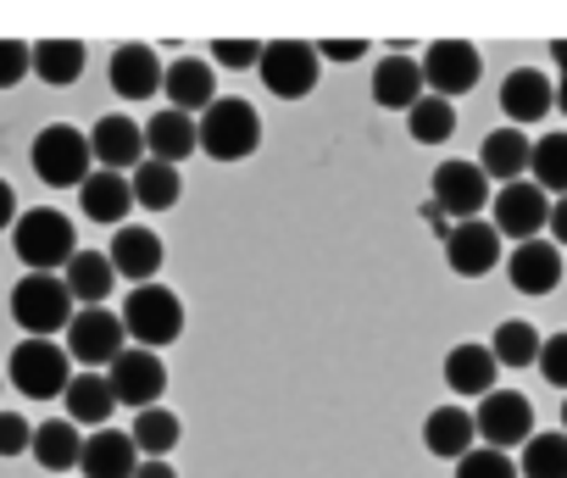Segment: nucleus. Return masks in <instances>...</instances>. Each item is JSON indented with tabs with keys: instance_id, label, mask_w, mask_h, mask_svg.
I'll return each mask as SVG.
<instances>
[{
	"instance_id": "1",
	"label": "nucleus",
	"mask_w": 567,
	"mask_h": 478,
	"mask_svg": "<svg viewBox=\"0 0 567 478\" xmlns=\"http://www.w3.org/2000/svg\"><path fill=\"white\" fill-rule=\"evenodd\" d=\"M12 251L29 273H56L79 257V233H73V217L56 211V206H29L18 211L12 222Z\"/></svg>"
},
{
	"instance_id": "2",
	"label": "nucleus",
	"mask_w": 567,
	"mask_h": 478,
	"mask_svg": "<svg viewBox=\"0 0 567 478\" xmlns=\"http://www.w3.org/2000/svg\"><path fill=\"white\" fill-rule=\"evenodd\" d=\"M195 134H200V150L212 162H245L256 145H261V117L250 101L228 95V101H212L200 117H195Z\"/></svg>"
},
{
	"instance_id": "3",
	"label": "nucleus",
	"mask_w": 567,
	"mask_h": 478,
	"mask_svg": "<svg viewBox=\"0 0 567 478\" xmlns=\"http://www.w3.org/2000/svg\"><path fill=\"white\" fill-rule=\"evenodd\" d=\"M29 156H34L40 184H51V189H84V178L95 173L90 134H79L73 123H51V128H40Z\"/></svg>"
},
{
	"instance_id": "4",
	"label": "nucleus",
	"mask_w": 567,
	"mask_h": 478,
	"mask_svg": "<svg viewBox=\"0 0 567 478\" xmlns=\"http://www.w3.org/2000/svg\"><path fill=\"white\" fill-rule=\"evenodd\" d=\"M123 334L140 351H162L184 334V301L167 284H134L123 301Z\"/></svg>"
},
{
	"instance_id": "5",
	"label": "nucleus",
	"mask_w": 567,
	"mask_h": 478,
	"mask_svg": "<svg viewBox=\"0 0 567 478\" xmlns=\"http://www.w3.org/2000/svg\"><path fill=\"white\" fill-rule=\"evenodd\" d=\"M7 373H12V389H23L29 401H56L73 384V356L56 340H18Z\"/></svg>"
},
{
	"instance_id": "6",
	"label": "nucleus",
	"mask_w": 567,
	"mask_h": 478,
	"mask_svg": "<svg viewBox=\"0 0 567 478\" xmlns=\"http://www.w3.org/2000/svg\"><path fill=\"white\" fill-rule=\"evenodd\" d=\"M12 318L18 329H29V340H56V329L73 323V295L56 273H29L12 290Z\"/></svg>"
},
{
	"instance_id": "7",
	"label": "nucleus",
	"mask_w": 567,
	"mask_h": 478,
	"mask_svg": "<svg viewBox=\"0 0 567 478\" xmlns=\"http://www.w3.org/2000/svg\"><path fill=\"white\" fill-rule=\"evenodd\" d=\"M256 73H261V84H267L278 101H301V95L318 90L323 62H318V45H307V40H267Z\"/></svg>"
},
{
	"instance_id": "8",
	"label": "nucleus",
	"mask_w": 567,
	"mask_h": 478,
	"mask_svg": "<svg viewBox=\"0 0 567 478\" xmlns=\"http://www.w3.org/2000/svg\"><path fill=\"white\" fill-rule=\"evenodd\" d=\"M429 206L445 217V222H473L489 200V178L478 162H440L434 167V184H429Z\"/></svg>"
},
{
	"instance_id": "9",
	"label": "nucleus",
	"mask_w": 567,
	"mask_h": 478,
	"mask_svg": "<svg viewBox=\"0 0 567 478\" xmlns=\"http://www.w3.org/2000/svg\"><path fill=\"white\" fill-rule=\"evenodd\" d=\"M123 318L106 312V306H79L73 323H68V356L79 367H112L128 345H123Z\"/></svg>"
},
{
	"instance_id": "10",
	"label": "nucleus",
	"mask_w": 567,
	"mask_h": 478,
	"mask_svg": "<svg viewBox=\"0 0 567 478\" xmlns=\"http://www.w3.org/2000/svg\"><path fill=\"white\" fill-rule=\"evenodd\" d=\"M473 428L489 450H512V445H528L534 439V406L523 389H489L473 412Z\"/></svg>"
},
{
	"instance_id": "11",
	"label": "nucleus",
	"mask_w": 567,
	"mask_h": 478,
	"mask_svg": "<svg viewBox=\"0 0 567 478\" xmlns=\"http://www.w3.org/2000/svg\"><path fill=\"white\" fill-rule=\"evenodd\" d=\"M489 206H495V233L501 239H539V228L550 222V195L534 184V178H517V184H501L495 195H489Z\"/></svg>"
},
{
	"instance_id": "12",
	"label": "nucleus",
	"mask_w": 567,
	"mask_h": 478,
	"mask_svg": "<svg viewBox=\"0 0 567 478\" xmlns=\"http://www.w3.org/2000/svg\"><path fill=\"white\" fill-rule=\"evenodd\" d=\"M417 67H423V84H429L440 101L467 95V90L478 84V73H484V62H478V51H473L467 40H434Z\"/></svg>"
},
{
	"instance_id": "13",
	"label": "nucleus",
	"mask_w": 567,
	"mask_h": 478,
	"mask_svg": "<svg viewBox=\"0 0 567 478\" xmlns=\"http://www.w3.org/2000/svg\"><path fill=\"white\" fill-rule=\"evenodd\" d=\"M106 384H112L117 406L145 412V406H156V401H162V389H167V367H162V356H156V351L128 345V351L106 367Z\"/></svg>"
},
{
	"instance_id": "14",
	"label": "nucleus",
	"mask_w": 567,
	"mask_h": 478,
	"mask_svg": "<svg viewBox=\"0 0 567 478\" xmlns=\"http://www.w3.org/2000/svg\"><path fill=\"white\" fill-rule=\"evenodd\" d=\"M445 262H451L456 279H484V273H495V268H501V233H495V222H484V217L451 222V233H445Z\"/></svg>"
},
{
	"instance_id": "15",
	"label": "nucleus",
	"mask_w": 567,
	"mask_h": 478,
	"mask_svg": "<svg viewBox=\"0 0 567 478\" xmlns=\"http://www.w3.org/2000/svg\"><path fill=\"white\" fill-rule=\"evenodd\" d=\"M90 150H95V162H101L106 173H134V167L145 162V128H140L134 117L112 112V117H101V123L90 128Z\"/></svg>"
},
{
	"instance_id": "16",
	"label": "nucleus",
	"mask_w": 567,
	"mask_h": 478,
	"mask_svg": "<svg viewBox=\"0 0 567 478\" xmlns=\"http://www.w3.org/2000/svg\"><path fill=\"white\" fill-rule=\"evenodd\" d=\"M506 279L517 295H550L561 284V251L550 239H523V246L506 257Z\"/></svg>"
},
{
	"instance_id": "17",
	"label": "nucleus",
	"mask_w": 567,
	"mask_h": 478,
	"mask_svg": "<svg viewBox=\"0 0 567 478\" xmlns=\"http://www.w3.org/2000/svg\"><path fill=\"white\" fill-rule=\"evenodd\" d=\"M550 106H556V84H550L539 67H517V73H506V79H501V112H506V123H512V128L539 123Z\"/></svg>"
},
{
	"instance_id": "18",
	"label": "nucleus",
	"mask_w": 567,
	"mask_h": 478,
	"mask_svg": "<svg viewBox=\"0 0 567 478\" xmlns=\"http://www.w3.org/2000/svg\"><path fill=\"white\" fill-rule=\"evenodd\" d=\"M79 472H84V478H134V472H140V445H134V434H123V428H95V434L84 439Z\"/></svg>"
},
{
	"instance_id": "19",
	"label": "nucleus",
	"mask_w": 567,
	"mask_h": 478,
	"mask_svg": "<svg viewBox=\"0 0 567 478\" xmlns=\"http://www.w3.org/2000/svg\"><path fill=\"white\" fill-rule=\"evenodd\" d=\"M106 257H112V273H117V279H128V284H151V279L162 273V239H156L151 228L123 222Z\"/></svg>"
},
{
	"instance_id": "20",
	"label": "nucleus",
	"mask_w": 567,
	"mask_h": 478,
	"mask_svg": "<svg viewBox=\"0 0 567 478\" xmlns=\"http://www.w3.org/2000/svg\"><path fill=\"white\" fill-rule=\"evenodd\" d=\"M195 150H200V134H195V117H189V112L162 106V112L145 123V156H151V162L178 167V162H184V156H195Z\"/></svg>"
},
{
	"instance_id": "21",
	"label": "nucleus",
	"mask_w": 567,
	"mask_h": 478,
	"mask_svg": "<svg viewBox=\"0 0 567 478\" xmlns=\"http://www.w3.org/2000/svg\"><path fill=\"white\" fill-rule=\"evenodd\" d=\"M495 373H501V362H495V351L478 345V340L445 351V384H451V395H478V401H484V395L495 389Z\"/></svg>"
},
{
	"instance_id": "22",
	"label": "nucleus",
	"mask_w": 567,
	"mask_h": 478,
	"mask_svg": "<svg viewBox=\"0 0 567 478\" xmlns=\"http://www.w3.org/2000/svg\"><path fill=\"white\" fill-rule=\"evenodd\" d=\"M112 90L123 101H151L162 90V62L151 45H117L112 51Z\"/></svg>"
},
{
	"instance_id": "23",
	"label": "nucleus",
	"mask_w": 567,
	"mask_h": 478,
	"mask_svg": "<svg viewBox=\"0 0 567 478\" xmlns=\"http://www.w3.org/2000/svg\"><path fill=\"white\" fill-rule=\"evenodd\" d=\"M162 90H167V106L173 112H206L212 101H217V84H212V62H195V56H184V62H167V73H162Z\"/></svg>"
},
{
	"instance_id": "24",
	"label": "nucleus",
	"mask_w": 567,
	"mask_h": 478,
	"mask_svg": "<svg viewBox=\"0 0 567 478\" xmlns=\"http://www.w3.org/2000/svg\"><path fill=\"white\" fill-rule=\"evenodd\" d=\"M373 101L384 112H412L423 101V67L412 56H384L373 67Z\"/></svg>"
},
{
	"instance_id": "25",
	"label": "nucleus",
	"mask_w": 567,
	"mask_h": 478,
	"mask_svg": "<svg viewBox=\"0 0 567 478\" xmlns=\"http://www.w3.org/2000/svg\"><path fill=\"white\" fill-rule=\"evenodd\" d=\"M79 206H84V217L90 222H106V228H123V217H128V206H134V189H128V178L123 173H90L84 178V189H79Z\"/></svg>"
},
{
	"instance_id": "26",
	"label": "nucleus",
	"mask_w": 567,
	"mask_h": 478,
	"mask_svg": "<svg viewBox=\"0 0 567 478\" xmlns=\"http://www.w3.org/2000/svg\"><path fill=\"white\" fill-rule=\"evenodd\" d=\"M62 406H68V423H79V428H106V417L117 412V395H112L106 373H73Z\"/></svg>"
},
{
	"instance_id": "27",
	"label": "nucleus",
	"mask_w": 567,
	"mask_h": 478,
	"mask_svg": "<svg viewBox=\"0 0 567 478\" xmlns=\"http://www.w3.org/2000/svg\"><path fill=\"white\" fill-rule=\"evenodd\" d=\"M528 156H534V145L523 139V128H495V134H484V150H478V167H484V178H501V184H517L523 173H528Z\"/></svg>"
},
{
	"instance_id": "28",
	"label": "nucleus",
	"mask_w": 567,
	"mask_h": 478,
	"mask_svg": "<svg viewBox=\"0 0 567 478\" xmlns=\"http://www.w3.org/2000/svg\"><path fill=\"white\" fill-rule=\"evenodd\" d=\"M62 284L79 306H106V295L117 290V273H112V257L101 251H79L68 268H62Z\"/></svg>"
},
{
	"instance_id": "29",
	"label": "nucleus",
	"mask_w": 567,
	"mask_h": 478,
	"mask_svg": "<svg viewBox=\"0 0 567 478\" xmlns=\"http://www.w3.org/2000/svg\"><path fill=\"white\" fill-rule=\"evenodd\" d=\"M473 439H478V428H473V412H462V406H434V412L423 417V445H429L434 456L462 461V456L473 450Z\"/></svg>"
},
{
	"instance_id": "30",
	"label": "nucleus",
	"mask_w": 567,
	"mask_h": 478,
	"mask_svg": "<svg viewBox=\"0 0 567 478\" xmlns=\"http://www.w3.org/2000/svg\"><path fill=\"white\" fill-rule=\"evenodd\" d=\"M29 456H34L40 467H51V472H68V467H79V456H84V434H79V423H68V417H51V423H40V428H34V445H29Z\"/></svg>"
},
{
	"instance_id": "31",
	"label": "nucleus",
	"mask_w": 567,
	"mask_h": 478,
	"mask_svg": "<svg viewBox=\"0 0 567 478\" xmlns=\"http://www.w3.org/2000/svg\"><path fill=\"white\" fill-rule=\"evenodd\" d=\"M128 189H134V206H145V211H167V206H178V195H184V178H178V167H167V162H140L134 173H128Z\"/></svg>"
},
{
	"instance_id": "32",
	"label": "nucleus",
	"mask_w": 567,
	"mask_h": 478,
	"mask_svg": "<svg viewBox=\"0 0 567 478\" xmlns=\"http://www.w3.org/2000/svg\"><path fill=\"white\" fill-rule=\"evenodd\" d=\"M34 79H45L51 90H68L84 79V45L79 40H40L34 45Z\"/></svg>"
},
{
	"instance_id": "33",
	"label": "nucleus",
	"mask_w": 567,
	"mask_h": 478,
	"mask_svg": "<svg viewBox=\"0 0 567 478\" xmlns=\"http://www.w3.org/2000/svg\"><path fill=\"white\" fill-rule=\"evenodd\" d=\"M128 434H134V445H140V456H145V461H167V456H173V445L184 439V423H178L167 406H145V412L134 417V428H128Z\"/></svg>"
},
{
	"instance_id": "34",
	"label": "nucleus",
	"mask_w": 567,
	"mask_h": 478,
	"mask_svg": "<svg viewBox=\"0 0 567 478\" xmlns=\"http://www.w3.org/2000/svg\"><path fill=\"white\" fill-rule=\"evenodd\" d=\"M539 329L534 323H523V318H506L501 329H495V340H489V351H495V362L501 367H534L539 362Z\"/></svg>"
},
{
	"instance_id": "35",
	"label": "nucleus",
	"mask_w": 567,
	"mask_h": 478,
	"mask_svg": "<svg viewBox=\"0 0 567 478\" xmlns=\"http://www.w3.org/2000/svg\"><path fill=\"white\" fill-rule=\"evenodd\" d=\"M406 134H412L417 145H445V139L456 134V106L440 101V95H423V101L406 112Z\"/></svg>"
},
{
	"instance_id": "36",
	"label": "nucleus",
	"mask_w": 567,
	"mask_h": 478,
	"mask_svg": "<svg viewBox=\"0 0 567 478\" xmlns=\"http://www.w3.org/2000/svg\"><path fill=\"white\" fill-rule=\"evenodd\" d=\"M528 178L545 189V195H567V134H545L528 156Z\"/></svg>"
},
{
	"instance_id": "37",
	"label": "nucleus",
	"mask_w": 567,
	"mask_h": 478,
	"mask_svg": "<svg viewBox=\"0 0 567 478\" xmlns=\"http://www.w3.org/2000/svg\"><path fill=\"white\" fill-rule=\"evenodd\" d=\"M523 478H567V434H534L523 445Z\"/></svg>"
},
{
	"instance_id": "38",
	"label": "nucleus",
	"mask_w": 567,
	"mask_h": 478,
	"mask_svg": "<svg viewBox=\"0 0 567 478\" xmlns=\"http://www.w3.org/2000/svg\"><path fill=\"white\" fill-rule=\"evenodd\" d=\"M456 478H517V461L506 450H489V445H473L462 461H456Z\"/></svg>"
},
{
	"instance_id": "39",
	"label": "nucleus",
	"mask_w": 567,
	"mask_h": 478,
	"mask_svg": "<svg viewBox=\"0 0 567 478\" xmlns=\"http://www.w3.org/2000/svg\"><path fill=\"white\" fill-rule=\"evenodd\" d=\"M34 73V45L23 40H0V90H12Z\"/></svg>"
},
{
	"instance_id": "40",
	"label": "nucleus",
	"mask_w": 567,
	"mask_h": 478,
	"mask_svg": "<svg viewBox=\"0 0 567 478\" xmlns=\"http://www.w3.org/2000/svg\"><path fill=\"white\" fill-rule=\"evenodd\" d=\"M534 367H539V378H545L550 389L567 395V334H550V340L539 345V362H534Z\"/></svg>"
},
{
	"instance_id": "41",
	"label": "nucleus",
	"mask_w": 567,
	"mask_h": 478,
	"mask_svg": "<svg viewBox=\"0 0 567 478\" xmlns=\"http://www.w3.org/2000/svg\"><path fill=\"white\" fill-rule=\"evenodd\" d=\"M34 445V423L29 417H18V412H0V456H23Z\"/></svg>"
},
{
	"instance_id": "42",
	"label": "nucleus",
	"mask_w": 567,
	"mask_h": 478,
	"mask_svg": "<svg viewBox=\"0 0 567 478\" xmlns=\"http://www.w3.org/2000/svg\"><path fill=\"white\" fill-rule=\"evenodd\" d=\"M212 62H223V67H256L261 62V45L256 40H212Z\"/></svg>"
},
{
	"instance_id": "43",
	"label": "nucleus",
	"mask_w": 567,
	"mask_h": 478,
	"mask_svg": "<svg viewBox=\"0 0 567 478\" xmlns=\"http://www.w3.org/2000/svg\"><path fill=\"white\" fill-rule=\"evenodd\" d=\"M318 56H334V62H351V56H368V40H323Z\"/></svg>"
},
{
	"instance_id": "44",
	"label": "nucleus",
	"mask_w": 567,
	"mask_h": 478,
	"mask_svg": "<svg viewBox=\"0 0 567 478\" xmlns=\"http://www.w3.org/2000/svg\"><path fill=\"white\" fill-rule=\"evenodd\" d=\"M545 228H550V246L561 251V246H567V195L550 200V222H545Z\"/></svg>"
},
{
	"instance_id": "45",
	"label": "nucleus",
	"mask_w": 567,
	"mask_h": 478,
	"mask_svg": "<svg viewBox=\"0 0 567 478\" xmlns=\"http://www.w3.org/2000/svg\"><path fill=\"white\" fill-rule=\"evenodd\" d=\"M12 222H18V189L0 178V228H12Z\"/></svg>"
},
{
	"instance_id": "46",
	"label": "nucleus",
	"mask_w": 567,
	"mask_h": 478,
	"mask_svg": "<svg viewBox=\"0 0 567 478\" xmlns=\"http://www.w3.org/2000/svg\"><path fill=\"white\" fill-rule=\"evenodd\" d=\"M134 478H178V472H173V461H140Z\"/></svg>"
},
{
	"instance_id": "47",
	"label": "nucleus",
	"mask_w": 567,
	"mask_h": 478,
	"mask_svg": "<svg viewBox=\"0 0 567 478\" xmlns=\"http://www.w3.org/2000/svg\"><path fill=\"white\" fill-rule=\"evenodd\" d=\"M550 56H556V62H561V73H567V40H556V45H550Z\"/></svg>"
},
{
	"instance_id": "48",
	"label": "nucleus",
	"mask_w": 567,
	"mask_h": 478,
	"mask_svg": "<svg viewBox=\"0 0 567 478\" xmlns=\"http://www.w3.org/2000/svg\"><path fill=\"white\" fill-rule=\"evenodd\" d=\"M556 106L567 112V73H561V84H556Z\"/></svg>"
},
{
	"instance_id": "49",
	"label": "nucleus",
	"mask_w": 567,
	"mask_h": 478,
	"mask_svg": "<svg viewBox=\"0 0 567 478\" xmlns=\"http://www.w3.org/2000/svg\"><path fill=\"white\" fill-rule=\"evenodd\" d=\"M561 434H567V395H561Z\"/></svg>"
},
{
	"instance_id": "50",
	"label": "nucleus",
	"mask_w": 567,
	"mask_h": 478,
	"mask_svg": "<svg viewBox=\"0 0 567 478\" xmlns=\"http://www.w3.org/2000/svg\"><path fill=\"white\" fill-rule=\"evenodd\" d=\"M0 384H7V373H0Z\"/></svg>"
}]
</instances>
